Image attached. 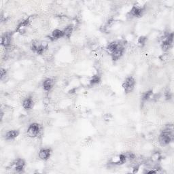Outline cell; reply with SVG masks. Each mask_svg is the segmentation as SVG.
Masks as SVG:
<instances>
[{
    "label": "cell",
    "instance_id": "obj_1",
    "mask_svg": "<svg viewBox=\"0 0 174 174\" xmlns=\"http://www.w3.org/2000/svg\"><path fill=\"white\" fill-rule=\"evenodd\" d=\"M174 139L173 126L172 125H167L165 129L162 130L159 137V142L160 146H166L172 143Z\"/></svg>",
    "mask_w": 174,
    "mask_h": 174
},
{
    "label": "cell",
    "instance_id": "obj_2",
    "mask_svg": "<svg viewBox=\"0 0 174 174\" xmlns=\"http://www.w3.org/2000/svg\"><path fill=\"white\" fill-rule=\"evenodd\" d=\"M135 85L136 82L135 78L132 76H129L124 80L122 87L126 94H129V93H131L133 91V89H135Z\"/></svg>",
    "mask_w": 174,
    "mask_h": 174
},
{
    "label": "cell",
    "instance_id": "obj_3",
    "mask_svg": "<svg viewBox=\"0 0 174 174\" xmlns=\"http://www.w3.org/2000/svg\"><path fill=\"white\" fill-rule=\"evenodd\" d=\"M40 131H41L40 125H39L38 123L33 122L29 126L27 130V135L29 138H35L39 135Z\"/></svg>",
    "mask_w": 174,
    "mask_h": 174
},
{
    "label": "cell",
    "instance_id": "obj_4",
    "mask_svg": "<svg viewBox=\"0 0 174 174\" xmlns=\"http://www.w3.org/2000/svg\"><path fill=\"white\" fill-rule=\"evenodd\" d=\"M173 33H170V34L167 35L165 38L163 39L161 44V48L163 51L167 52L171 48L173 44Z\"/></svg>",
    "mask_w": 174,
    "mask_h": 174
},
{
    "label": "cell",
    "instance_id": "obj_5",
    "mask_svg": "<svg viewBox=\"0 0 174 174\" xmlns=\"http://www.w3.org/2000/svg\"><path fill=\"white\" fill-rule=\"evenodd\" d=\"M143 12H144V10L141 6H133L129 12L128 14H129L130 17L131 18H139L143 16Z\"/></svg>",
    "mask_w": 174,
    "mask_h": 174
},
{
    "label": "cell",
    "instance_id": "obj_6",
    "mask_svg": "<svg viewBox=\"0 0 174 174\" xmlns=\"http://www.w3.org/2000/svg\"><path fill=\"white\" fill-rule=\"evenodd\" d=\"M26 165L25 160L22 158H19L14 160V162L13 163L12 166L14 167V169L16 172H22L23 169H25Z\"/></svg>",
    "mask_w": 174,
    "mask_h": 174
},
{
    "label": "cell",
    "instance_id": "obj_7",
    "mask_svg": "<svg viewBox=\"0 0 174 174\" xmlns=\"http://www.w3.org/2000/svg\"><path fill=\"white\" fill-rule=\"evenodd\" d=\"M52 150L51 148H42L39 151V158L42 160H48L51 156Z\"/></svg>",
    "mask_w": 174,
    "mask_h": 174
},
{
    "label": "cell",
    "instance_id": "obj_8",
    "mask_svg": "<svg viewBox=\"0 0 174 174\" xmlns=\"http://www.w3.org/2000/svg\"><path fill=\"white\" fill-rule=\"evenodd\" d=\"M124 52H125V48H124V47L121 44H120L118 48L111 55L112 59L114 61H118V60H119L122 56Z\"/></svg>",
    "mask_w": 174,
    "mask_h": 174
},
{
    "label": "cell",
    "instance_id": "obj_9",
    "mask_svg": "<svg viewBox=\"0 0 174 174\" xmlns=\"http://www.w3.org/2000/svg\"><path fill=\"white\" fill-rule=\"evenodd\" d=\"M12 35L10 33H5L2 36L1 44L5 48H7L11 44Z\"/></svg>",
    "mask_w": 174,
    "mask_h": 174
},
{
    "label": "cell",
    "instance_id": "obj_10",
    "mask_svg": "<svg viewBox=\"0 0 174 174\" xmlns=\"http://www.w3.org/2000/svg\"><path fill=\"white\" fill-rule=\"evenodd\" d=\"M55 85V80L52 78H46L42 83L43 89L46 92L51 91Z\"/></svg>",
    "mask_w": 174,
    "mask_h": 174
},
{
    "label": "cell",
    "instance_id": "obj_11",
    "mask_svg": "<svg viewBox=\"0 0 174 174\" xmlns=\"http://www.w3.org/2000/svg\"><path fill=\"white\" fill-rule=\"evenodd\" d=\"M19 134H20V132L19 130H16V129L10 130L6 133L5 139L7 140V141H12V140H14L16 138H18Z\"/></svg>",
    "mask_w": 174,
    "mask_h": 174
},
{
    "label": "cell",
    "instance_id": "obj_12",
    "mask_svg": "<svg viewBox=\"0 0 174 174\" xmlns=\"http://www.w3.org/2000/svg\"><path fill=\"white\" fill-rule=\"evenodd\" d=\"M63 37H64V33H63V30L56 29L52 31L51 35L49 36V39L52 40V41H55V40H57L63 38Z\"/></svg>",
    "mask_w": 174,
    "mask_h": 174
},
{
    "label": "cell",
    "instance_id": "obj_13",
    "mask_svg": "<svg viewBox=\"0 0 174 174\" xmlns=\"http://www.w3.org/2000/svg\"><path fill=\"white\" fill-rule=\"evenodd\" d=\"M33 100L31 97H27L25 98L22 103V106L25 110H31L33 106Z\"/></svg>",
    "mask_w": 174,
    "mask_h": 174
},
{
    "label": "cell",
    "instance_id": "obj_14",
    "mask_svg": "<svg viewBox=\"0 0 174 174\" xmlns=\"http://www.w3.org/2000/svg\"><path fill=\"white\" fill-rule=\"evenodd\" d=\"M120 44L117 42H112L109 43L108 46L106 47V51H108V53H110V55H112V53L114 52L118 48V46H120Z\"/></svg>",
    "mask_w": 174,
    "mask_h": 174
},
{
    "label": "cell",
    "instance_id": "obj_15",
    "mask_svg": "<svg viewBox=\"0 0 174 174\" xmlns=\"http://www.w3.org/2000/svg\"><path fill=\"white\" fill-rule=\"evenodd\" d=\"M73 31V26L72 25H69L64 28L63 30V33H64V37H66L67 38H70L72 36V33Z\"/></svg>",
    "mask_w": 174,
    "mask_h": 174
},
{
    "label": "cell",
    "instance_id": "obj_16",
    "mask_svg": "<svg viewBox=\"0 0 174 174\" xmlns=\"http://www.w3.org/2000/svg\"><path fill=\"white\" fill-rule=\"evenodd\" d=\"M101 76L99 75H94L91 78V80H90V85L92 86H94L95 85H99V84L101 82Z\"/></svg>",
    "mask_w": 174,
    "mask_h": 174
},
{
    "label": "cell",
    "instance_id": "obj_17",
    "mask_svg": "<svg viewBox=\"0 0 174 174\" xmlns=\"http://www.w3.org/2000/svg\"><path fill=\"white\" fill-rule=\"evenodd\" d=\"M126 160H127L126 156L125 154H120V155H119L118 156V160H117L114 163V164H116V165H123L124 163H126Z\"/></svg>",
    "mask_w": 174,
    "mask_h": 174
},
{
    "label": "cell",
    "instance_id": "obj_18",
    "mask_svg": "<svg viewBox=\"0 0 174 174\" xmlns=\"http://www.w3.org/2000/svg\"><path fill=\"white\" fill-rule=\"evenodd\" d=\"M30 23H31V21H30V18H28V19L24 20V21H21L19 24L17 28H16V31H19V30L21 29L26 27H27L30 24Z\"/></svg>",
    "mask_w": 174,
    "mask_h": 174
},
{
    "label": "cell",
    "instance_id": "obj_19",
    "mask_svg": "<svg viewBox=\"0 0 174 174\" xmlns=\"http://www.w3.org/2000/svg\"><path fill=\"white\" fill-rule=\"evenodd\" d=\"M152 94H153V91L152 90H150V91L145 92L142 95V101L143 102L148 101V100L151 98Z\"/></svg>",
    "mask_w": 174,
    "mask_h": 174
},
{
    "label": "cell",
    "instance_id": "obj_20",
    "mask_svg": "<svg viewBox=\"0 0 174 174\" xmlns=\"http://www.w3.org/2000/svg\"><path fill=\"white\" fill-rule=\"evenodd\" d=\"M146 40H147L146 37H145V36L139 37V39H138V44H139L140 46H144L146 42Z\"/></svg>",
    "mask_w": 174,
    "mask_h": 174
},
{
    "label": "cell",
    "instance_id": "obj_21",
    "mask_svg": "<svg viewBox=\"0 0 174 174\" xmlns=\"http://www.w3.org/2000/svg\"><path fill=\"white\" fill-rule=\"evenodd\" d=\"M125 155L126 156V159L130 160H135V158H136V156H135V154L133 152H129L128 153H126Z\"/></svg>",
    "mask_w": 174,
    "mask_h": 174
},
{
    "label": "cell",
    "instance_id": "obj_22",
    "mask_svg": "<svg viewBox=\"0 0 174 174\" xmlns=\"http://www.w3.org/2000/svg\"><path fill=\"white\" fill-rule=\"evenodd\" d=\"M0 73H0V78H1V80H3V78L6 77V74H7V70L4 68H2Z\"/></svg>",
    "mask_w": 174,
    "mask_h": 174
},
{
    "label": "cell",
    "instance_id": "obj_23",
    "mask_svg": "<svg viewBox=\"0 0 174 174\" xmlns=\"http://www.w3.org/2000/svg\"><path fill=\"white\" fill-rule=\"evenodd\" d=\"M160 158H161V156H160V154L159 152H156L153 155V159L155 160H159L160 159Z\"/></svg>",
    "mask_w": 174,
    "mask_h": 174
},
{
    "label": "cell",
    "instance_id": "obj_24",
    "mask_svg": "<svg viewBox=\"0 0 174 174\" xmlns=\"http://www.w3.org/2000/svg\"><path fill=\"white\" fill-rule=\"evenodd\" d=\"M112 116L111 114H105V116H103V118H104L106 121H110V120L112 119Z\"/></svg>",
    "mask_w": 174,
    "mask_h": 174
},
{
    "label": "cell",
    "instance_id": "obj_25",
    "mask_svg": "<svg viewBox=\"0 0 174 174\" xmlns=\"http://www.w3.org/2000/svg\"><path fill=\"white\" fill-rule=\"evenodd\" d=\"M172 97V93H171L169 91H167L165 93V98L168 100V99H171Z\"/></svg>",
    "mask_w": 174,
    "mask_h": 174
}]
</instances>
